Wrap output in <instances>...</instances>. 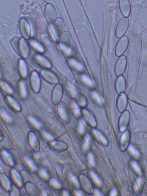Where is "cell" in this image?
I'll use <instances>...</instances> for the list:
<instances>
[{
    "label": "cell",
    "instance_id": "cell-21",
    "mask_svg": "<svg viewBox=\"0 0 147 196\" xmlns=\"http://www.w3.org/2000/svg\"><path fill=\"white\" fill-rule=\"evenodd\" d=\"M70 63L72 66H73L74 67L78 68H80L81 67L80 65L78 64L77 62L74 61L73 60H70Z\"/></svg>",
    "mask_w": 147,
    "mask_h": 196
},
{
    "label": "cell",
    "instance_id": "cell-28",
    "mask_svg": "<svg viewBox=\"0 0 147 196\" xmlns=\"http://www.w3.org/2000/svg\"><path fill=\"white\" fill-rule=\"evenodd\" d=\"M51 183H52V185L55 188H60L61 187V185H60V184L55 179H53L52 180V181H51Z\"/></svg>",
    "mask_w": 147,
    "mask_h": 196
},
{
    "label": "cell",
    "instance_id": "cell-32",
    "mask_svg": "<svg viewBox=\"0 0 147 196\" xmlns=\"http://www.w3.org/2000/svg\"><path fill=\"white\" fill-rule=\"evenodd\" d=\"M141 183V179L139 178V179H138L136 183V184H135V190H137L140 187V186Z\"/></svg>",
    "mask_w": 147,
    "mask_h": 196
},
{
    "label": "cell",
    "instance_id": "cell-9",
    "mask_svg": "<svg viewBox=\"0 0 147 196\" xmlns=\"http://www.w3.org/2000/svg\"><path fill=\"white\" fill-rule=\"evenodd\" d=\"M20 95L23 98H26L27 95V91L24 82L20 81L19 84Z\"/></svg>",
    "mask_w": 147,
    "mask_h": 196
},
{
    "label": "cell",
    "instance_id": "cell-22",
    "mask_svg": "<svg viewBox=\"0 0 147 196\" xmlns=\"http://www.w3.org/2000/svg\"><path fill=\"white\" fill-rule=\"evenodd\" d=\"M89 137L87 136L86 138V141L83 146L84 150H87L89 148Z\"/></svg>",
    "mask_w": 147,
    "mask_h": 196
},
{
    "label": "cell",
    "instance_id": "cell-30",
    "mask_svg": "<svg viewBox=\"0 0 147 196\" xmlns=\"http://www.w3.org/2000/svg\"><path fill=\"white\" fill-rule=\"evenodd\" d=\"M70 179H71V180L73 181L74 183L77 186H78L79 185L78 181L77 178L71 175H70Z\"/></svg>",
    "mask_w": 147,
    "mask_h": 196
},
{
    "label": "cell",
    "instance_id": "cell-16",
    "mask_svg": "<svg viewBox=\"0 0 147 196\" xmlns=\"http://www.w3.org/2000/svg\"><path fill=\"white\" fill-rule=\"evenodd\" d=\"M1 114L3 118H4L7 122H11V119L10 116L8 115L6 112L4 110H1Z\"/></svg>",
    "mask_w": 147,
    "mask_h": 196
},
{
    "label": "cell",
    "instance_id": "cell-25",
    "mask_svg": "<svg viewBox=\"0 0 147 196\" xmlns=\"http://www.w3.org/2000/svg\"><path fill=\"white\" fill-rule=\"evenodd\" d=\"M72 107H73V111L75 114H76V115H79V113H80V112H79L78 108L77 107V105L75 103H74L72 105Z\"/></svg>",
    "mask_w": 147,
    "mask_h": 196
},
{
    "label": "cell",
    "instance_id": "cell-6",
    "mask_svg": "<svg viewBox=\"0 0 147 196\" xmlns=\"http://www.w3.org/2000/svg\"><path fill=\"white\" fill-rule=\"evenodd\" d=\"M36 59L37 61L43 67L48 68L51 67V63L45 57L38 54L36 56Z\"/></svg>",
    "mask_w": 147,
    "mask_h": 196
},
{
    "label": "cell",
    "instance_id": "cell-39",
    "mask_svg": "<svg viewBox=\"0 0 147 196\" xmlns=\"http://www.w3.org/2000/svg\"><path fill=\"white\" fill-rule=\"evenodd\" d=\"M63 195L64 196H67L68 195V194L67 192V191H63Z\"/></svg>",
    "mask_w": 147,
    "mask_h": 196
},
{
    "label": "cell",
    "instance_id": "cell-11",
    "mask_svg": "<svg viewBox=\"0 0 147 196\" xmlns=\"http://www.w3.org/2000/svg\"><path fill=\"white\" fill-rule=\"evenodd\" d=\"M1 88L5 92L9 94L13 93V90L8 84L4 81H1Z\"/></svg>",
    "mask_w": 147,
    "mask_h": 196
},
{
    "label": "cell",
    "instance_id": "cell-13",
    "mask_svg": "<svg viewBox=\"0 0 147 196\" xmlns=\"http://www.w3.org/2000/svg\"><path fill=\"white\" fill-rule=\"evenodd\" d=\"M65 87L66 90L70 95H75V94H76L75 89L73 85H72L71 84L68 83V82H67V83H65Z\"/></svg>",
    "mask_w": 147,
    "mask_h": 196
},
{
    "label": "cell",
    "instance_id": "cell-31",
    "mask_svg": "<svg viewBox=\"0 0 147 196\" xmlns=\"http://www.w3.org/2000/svg\"><path fill=\"white\" fill-rule=\"evenodd\" d=\"M79 132H80V133H82L84 132V126H83V123L82 122H80V123H79Z\"/></svg>",
    "mask_w": 147,
    "mask_h": 196
},
{
    "label": "cell",
    "instance_id": "cell-36",
    "mask_svg": "<svg viewBox=\"0 0 147 196\" xmlns=\"http://www.w3.org/2000/svg\"><path fill=\"white\" fill-rule=\"evenodd\" d=\"M75 194L76 195L78 196H82L83 195V194H82V193L80 191H76Z\"/></svg>",
    "mask_w": 147,
    "mask_h": 196
},
{
    "label": "cell",
    "instance_id": "cell-29",
    "mask_svg": "<svg viewBox=\"0 0 147 196\" xmlns=\"http://www.w3.org/2000/svg\"><path fill=\"white\" fill-rule=\"evenodd\" d=\"M43 136L45 137L46 139L48 140H51L53 139V137L52 135L50 134L48 132H43Z\"/></svg>",
    "mask_w": 147,
    "mask_h": 196
},
{
    "label": "cell",
    "instance_id": "cell-7",
    "mask_svg": "<svg viewBox=\"0 0 147 196\" xmlns=\"http://www.w3.org/2000/svg\"><path fill=\"white\" fill-rule=\"evenodd\" d=\"M19 70L22 77L25 78L28 74V69L25 61L22 60H20L19 62Z\"/></svg>",
    "mask_w": 147,
    "mask_h": 196
},
{
    "label": "cell",
    "instance_id": "cell-27",
    "mask_svg": "<svg viewBox=\"0 0 147 196\" xmlns=\"http://www.w3.org/2000/svg\"><path fill=\"white\" fill-rule=\"evenodd\" d=\"M129 150H130V151L131 152L132 154L134 155L135 156H139L138 152L137 151V150H135L132 146H130V147H129Z\"/></svg>",
    "mask_w": 147,
    "mask_h": 196
},
{
    "label": "cell",
    "instance_id": "cell-2",
    "mask_svg": "<svg viewBox=\"0 0 147 196\" xmlns=\"http://www.w3.org/2000/svg\"><path fill=\"white\" fill-rule=\"evenodd\" d=\"M119 6L122 14L125 17H128L131 12V5L129 0H119Z\"/></svg>",
    "mask_w": 147,
    "mask_h": 196
},
{
    "label": "cell",
    "instance_id": "cell-34",
    "mask_svg": "<svg viewBox=\"0 0 147 196\" xmlns=\"http://www.w3.org/2000/svg\"><path fill=\"white\" fill-rule=\"evenodd\" d=\"M4 154L6 156V157H7V159H8V160H9V162H10V163H12V160H11V157H9V155L8 154V153L7 152L5 151H4Z\"/></svg>",
    "mask_w": 147,
    "mask_h": 196
},
{
    "label": "cell",
    "instance_id": "cell-1",
    "mask_svg": "<svg viewBox=\"0 0 147 196\" xmlns=\"http://www.w3.org/2000/svg\"><path fill=\"white\" fill-rule=\"evenodd\" d=\"M129 24V19L127 17H123L119 21L116 30V36L117 37H121L125 35L128 28Z\"/></svg>",
    "mask_w": 147,
    "mask_h": 196
},
{
    "label": "cell",
    "instance_id": "cell-33",
    "mask_svg": "<svg viewBox=\"0 0 147 196\" xmlns=\"http://www.w3.org/2000/svg\"><path fill=\"white\" fill-rule=\"evenodd\" d=\"M82 79L84 81V82H86L87 84H89L91 85V82L90 81H89V79H88V78L86 76H83L82 77Z\"/></svg>",
    "mask_w": 147,
    "mask_h": 196
},
{
    "label": "cell",
    "instance_id": "cell-24",
    "mask_svg": "<svg viewBox=\"0 0 147 196\" xmlns=\"http://www.w3.org/2000/svg\"><path fill=\"white\" fill-rule=\"evenodd\" d=\"M88 159H89V162L92 165H94L95 161L94 160L93 154L92 153H90L88 156Z\"/></svg>",
    "mask_w": 147,
    "mask_h": 196
},
{
    "label": "cell",
    "instance_id": "cell-8",
    "mask_svg": "<svg viewBox=\"0 0 147 196\" xmlns=\"http://www.w3.org/2000/svg\"><path fill=\"white\" fill-rule=\"evenodd\" d=\"M25 41L22 40L20 44V50L21 55L24 57H26L29 53L28 46Z\"/></svg>",
    "mask_w": 147,
    "mask_h": 196
},
{
    "label": "cell",
    "instance_id": "cell-35",
    "mask_svg": "<svg viewBox=\"0 0 147 196\" xmlns=\"http://www.w3.org/2000/svg\"><path fill=\"white\" fill-rule=\"evenodd\" d=\"M126 138V132H125L124 134H123L121 138V141L122 142H124L125 141Z\"/></svg>",
    "mask_w": 147,
    "mask_h": 196
},
{
    "label": "cell",
    "instance_id": "cell-10",
    "mask_svg": "<svg viewBox=\"0 0 147 196\" xmlns=\"http://www.w3.org/2000/svg\"><path fill=\"white\" fill-rule=\"evenodd\" d=\"M7 100L9 104L15 110L19 111L20 107L17 101L11 96H8Z\"/></svg>",
    "mask_w": 147,
    "mask_h": 196
},
{
    "label": "cell",
    "instance_id": "cell-18",
    "mask_svg": "<svg viewBox=\"0 0 147 196\" xmlns=\"http://www.w3.org/2000/svg\"><path fill=\"white\" fill-rule=\"evenodd\" d=\"M26 161L27 163V164L29 165V167L33 170H35L36 169V166H35L34 163H33V162L32 161V160L26 157Z\"/></svg>",
    "mask_w": 147,
    "mask_h": 196
},
{
    "label": "cell",
    "instance_id": "cell-3",
    "mask_svg": "<svg viewBox=\"0 0 147 196\" xmlns=\"http://www.w3.org/2000/svg\"><path fill=\"white\" fill-rule=\"evenodd\" d=\"M31 83L33 91L35 92H39L40 87V80L39 76L36 72H33L31 77Z\"/></svg>",
    "mask_w": 147,
    "mask_h": 196
},
{
    "label": "cell",
    "instance_id": "cell-38",
    "mask_svg": "<svg viewBox=\"0 0 147 196\" xmlns=\"http://www.w3.org/2000/svg\"><path fill=\"white\" fill-rule=\"evenodd\" d=\"M117 194V191L115 190H113V191H111V196H115Z\"/></svg>",
    "mask_w": 147,
    "mask_h": 196
},
{
    "label": "cell",
    "instance_id": "cell-14",
    "mask_svg": "<svg viewBox=\"0 0 147 196\" xmlns=\"http://www.w3.org/2000/svg\"><path fill=\"white\" fill-rule=\"evenodd\" d=\"M32 45L34 48L39 52L43 53L45 51L43 47L39 43L33 41L32 42Z\"/></svg>",
    "mask_w": 147,
    "mask_h": 196
},
{
    "label": "cell",
    "instance_id": "cell-26",
    "mask_svg": "<svg viewBox=\"0 0 147 196\" xmlns=\"http://www.w3.org/2000/svg\"><path fill=\"white\" fill-rule=\"evenodd\" d=\"M36 137L34 135H32L31 136V138L30 139V145H31L32 146H34L35 142L36 141Z\"/></svg>",
    "mask_w": 147,
    "mask_h": 196
},
{
    "label": "cell",
    "instance_id": "cell-15",
    "mask_svg": "<svg viewBox=\"0 0 147 196\" xmlns=\"http://www.w3.org/2000/svg\"><path fill=\"white\" fill-rule=\"evenodd\" d=\"M29 119L32 124H33V126L35 127L36 129H40L41 126H42V124H41L39 122H38L37 120H36V119L33 118L31 117V116L30 117H29Z\"/></svg>",
    "mask_w": 147,
    "mask_h": 196
},
{
    "label": "cell",
    "instance_id": "cell-37",
    "mask_svg": "<svg viewBox=\"0 0 147 196\" xmlns=\"http://www.w3.org/2000/svg\"><path fill=\"white\" fill-rule=\"evenodd\" d=\"M95 193L96 195H102V194H101V193L97 190H95Z\"/></svg>",
    "mask_w": 147,
    "mask_h": 196
},
{
    "label": "cell",
    "instance_id": "cell-5",
    "mask_svg": "<svg viewBox=\"0 0 147 196\" xmlns=\"http://www.w3.org/2000/svg\"><path fill=\"white\" fill-rule=\"evenodd\" d=\"M43 77L46 80L52 83H56L58 82L57 77L52 72L47 70H43L42 71Z\"/></svg>",
    "mask_w": 147,
    "mask_h": 196
},
{
    "label": "cell",
    "instance_id": "cell-20",
    "mask_svg": "<svg viewBox=\"0 0 147 196\" xmlns=\"http://www.w3.org/2000/svg\"><path fill=\"white\" fill-rule=\"evenodd\" d=\"M95 133H96L97 135H98V138H100V139L101 140V141H102L104 143L106 144L107 143V141L105 139V137H104L103 136L102 134L100 133V132H98L96 130H94Z\"/></svg>",
    "mask_w": 147,
    "mask_h": 196
},
{
    "label": "cell",
    "instance_id": "cell-23",
    "mask_svg": "<svg viewBox=\"0 0 147 196\" xmlns=\"http://www.w3.org/2000/svg\"><path fill=\"white\" fill-rule=\"evenodd\" d=\"M41 176L45 178V179H48V175L46 171L44 169H42L39 171Z\"/></svg>",
    "mask_w": 147,
    "mask_h": 196
},
{
    "label": "cell",
    "instance_id": "cell-12",
    "mask_svg": "<svg viewBox=\"0 0 147 196\" xmlns=\"http://www.w3.org/2000/svg\"><path fill=\"white\" fill-rule=\"evenodd\" d=\"M58 110L59 113L60 115L61 116V117L63 119L65 118L66 117L67 113H66L64 104L63 103H61V104H60L59 105Z\"/></svg>",
    "mask_w": 147,
    "mask_h": 196
},
{
    "label": "cell",
    "instance_id": "cell-19",
    "mask_svg": "<svg viewBox=\"0 0 147 196\" xmlns=\"http://www.w3.org/2000/svg\"><path fill=\"white\" fill-rule=\"evenodd\" d=\"M132 164L133 165V167L135 169V170L139 174H141V170L140 168L138 166V165L136 163V162L135 161H132Z\"/></svg>",
    "mask_w": 147,
    "mask_h": 196
},
{
    "label": "cell",
    "instance_id": "cell-4",
    "mask_svg": "<svg viewBox=\"0 0 147 196\" xmlns=\"http://www.w3.org/2000/svg\"><path fill=\"white\" fill-rule=\"evenodd\" d=\"M63 91L61 85L58 84L56 86L53 91L52 99L55 104H57L61 101L62 97Z\"/></svg>",
    "mask_w": 147,
    "mask_h": 196
},
{
    "label": "cell",
    "instance_id": "cell-17",
    "mask_svg": "<svg viewBox=\"0 0 147 196\" xmlns=\"http://www.w3.org/2000/svg\"><path fill=\"white\" fill-rule=\"evenodd\" d=\"M91 175L97 185L98 186L101 185L102 183H101V180H100L99 178H98L97 175L93 172H91Z\"/></svg>",
    "mask_w": 147,
    "mask_h": 196
}]
</instances>
